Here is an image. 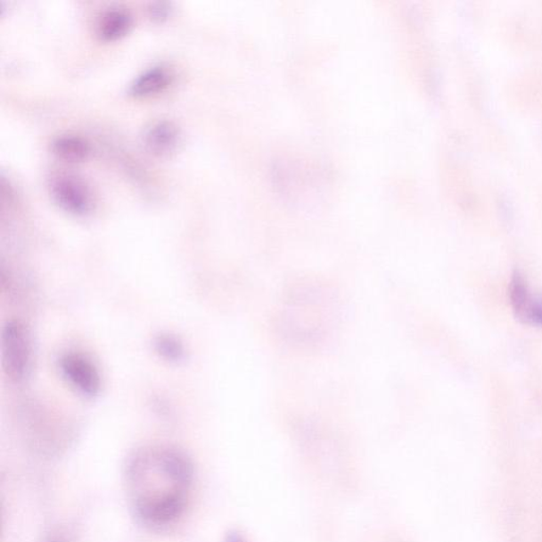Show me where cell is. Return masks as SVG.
Returning a JSON list of instances; mask_svg holds the SVG:
<instances>
[{
  "label": "cell",
  "mask_w": 542,
  "mask_h": 542,
  "mask_svg": "<svg viewBox=\"0 0 542 542\" xmlns=\"http://www.w3.org/2000/svg\"><path fill=\"white\" fill-rule=\"evenodd\" d=\"M3 366L11 380L24 382L32 368V338L28 327L20 321H9L2 333Z\"/></svg>",
  "instance_id": "1"
},
{
  "label": "cell",
  "mask_w": 542,
  "mask_h": 542,
  "mask_svg": "<svg viewBox=\"0 0 542 542\" xmlns=\"http://www.w3.org/2000/svg\"><path fill=\"white\" fill-rule=\"evenodd\" d=\"M173 73L165 66H154L135 78L128 93L135 98L151 97L167 89L173 82Z\"/></svg>",
  "instance_id": "8"
},
{
  "label": "cell",
  "mask_w": 542,
  "mask_h": 542,
  "mask_svg": "<svg viewBox=\"0 0 542 542\" xmlns=\"http://www.w3.org/2000/svg\"><path fill=\"white\" fill-rule=\"evenodd\" d=\"M50 542H62V541H60V540H53V541H50Z\"/></svg>",
  "instance_id": "14"
},
{
  "label": "cell",
  "mask_w": 542,
  "mask_h": 542,
  "mask_svg": "<svg viewBox=\"0 0 542 542\" xmlns=\"http://www.w3.org/2000/svg\"><path fill=\"white\" fill-rule=\"evenodd\" d=\"M225 542H248V540L241 533L236 530H231L226 535Z\"/></svg>",
  "instance_id": "13"
},
{
  "label": "cell",
  "mask_w": 542,
  "mask_h": 542,
  "mask_svg": "<svg viewBox=\"0 0 542 542\" xmlns=\"http://www.w3.org/2000/svg\"><path fill=\"white\" fill-rule=\"evenodd\" d=\"M510 298L519 318L529 324L542 326V300L533 295L525 282L516 276L512 281Z\"/></svg>",
  "instance_id": "5"
},
{
  "label": "cell",
  "mask_w": 542,
  "mask_h": 542,
  "mask_svg": "<svg viewBox=\"0 0 542 542\" xmlns=\"http://www.w3.org/2000/svg\"><path fill=\"white\" fill-rule=\"evenodd\" d=\"M179 138L180 134L177 124L168 120H161L152 123L146 129L144 144L146 151L151 154L163 157L177 150Z\"/></svg>",
  "instance_id": "6"
},
{
  "label": "cell",
  "mask_w": 542,
  "mask_h": 542,
  "mask_svg": "<svg viewBox=\"0 0 542 542\" xmlns=\"http://www.w3.org/2000/svg\"><path fill=\"white\" fill-rule=\"evenodd\" d=\"M154 349L160 357L171 364H179L185 359V348L180 339L171 334H160L155 337Z\"/></svg>",
  "instance_id": "11"
},
{
  "label": "cell",
  "mask_w": 542,
  "mask_h": 542,
  "mask_svg": "<svg viewBox=\"0 0 542 542\" xmlns=\"http://www.w3.org/2000/svg\"><path fill=\"white\" fill-rule=\"evenodd\" d=\"M60 371L68 385L85 398H94L101 391L100 372L92 359L81 353L68 352L61 356Z\"/></svg>",
  "instance_id": "3"
},
{
  "label": "cell",
  "mask_w": 542,
  "mask_h": 542,
  "mask_svg": "<svg viewBox=\"0 0 542 542\" xmlns=\"http://www.w3.org/2000/svg\"><path fill=\"white\" fill-rule=\"evenodd\" d=\"M149 12L152 21H163L171 13V5L168 3H155L151 5Z\"/></svg>",
  "instance_id": "12"
},
{
  "label": "cell",
  "mask_w": 542,
  "mask_h": 542,
  "mask_svg": "<svg viewBox=\"0 0 542 542\" xmlns=\"http://www.w3.org/2000/svg\"><path fill=\"white\" fill-rule=\"evenodd\" d=\"M157 465L165 476L179 489L188 488L193 480V465L185 455L177 449H166L157 456Z\"/></svg>",
  "instance_id": "7"
},
{
  "label": "cell",
  "mask_w": 542,
  "mask_h": 542,
  "mask_svg": "<svg viewBox=\"0 0 542 542\" xmlns=\"http://www.w3.org/2000/svg\"><path fill=\"white\" fill-rule=\"evenodd\" d=\"M185 496L183 489L169 493L141 497L137 501V511L141 518L155 525H165L177 521L183 515Z\"/></svg>",
  "instance_id": "4"
},
{
  "label": "cell",
  "mask_w": 542,
  "mask_h": 542,
  "mask_svg": "<svg viewBox=\"0 0 542 542\" xmlns=\"http://www.w3.org/2000/svg\"><path fill=\"white\" fill-rule=\"evenodd\" d=\"M51 199L62 210L76 217L87 216L94 209V195L88 185L75 174L54 173L49 178Z\"/></svg>",
  "instance_id": "2"
},
{
  "label": "cell",
  "mask_w": 542,
  "mask_h": 542,
  "mask_svg": "<svg viewBox=\"0 0 542 542\" xmlns=\"http://www.w3.org/2000/svg\"><path fill=\"white\" fill-rule=\"evenodd\" d=\"M132 27L133 16L127 10L111 8L100 16L97 33L103 41L111 42L126 37Z\"/></svg>",
  "instance_id": "9"
},
{
  "label": "cell",
  "mask_w": 542,
  "mask_h": 542,
  "mask_svg": "<svg viewBox=\"0 0 542 542\" xmlns=\"http://www.w3.org/2000/svg\"><path fill=\"white\" fill-rule=\"evenodd\" d=\"M51 151L60 160L67 162H81L90 152L87 141L76 135H62L51 144Z\"/></svg>",
  "instance_id": "10"
}]
</instances>
